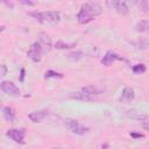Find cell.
<instances>
[{
    "instance_id": "cell-1",
    "label": "cell",
    "mask_w": 149,
    "mask_h": 149,
    "mask_svg": "<svg viewBox=\"0 0 149 149\" xmlns=\"http://www.w3.org/2000/svg\"><path fill=\"white\" fill-rule=\"evenodd\" d=\"M100 13H101V6L98 2H85L81 5L80 10L77 14V20L79 23L85 24L94 20V17L98 16Z\"/></svg>"
},
{
    "instance_id": "cell-2",
    "label": "cell",
    "mask_w": 149,
    "mask_h": 149,
    "mask_svg": "<svg viewBox=\"0 0 149 149\" xmlns=\"http://www.w3.org/2000/svg\"><path fill=\"white\" fill-rule=\"evenodd\" d=\"M30 16L37 20L41 23H50L52 26L57 24L61 20V15L56 10H48V12H30Z\"/></svg>"
},
{
    "instance_id": "cell-3",
    "label": "cell",
    "mask_w": 149,
    "mask_h": 149,
    "mask_svg": "<svg viewBox=\"0 0 149 149\" xmlns=\"http://www.w3.org/2000/svg\"><path fill=\"white\" fill-rule=\"evenodd\" d=\"M65 125L66 127L73 133V134H77V135H84L86 132H87V128L84 127L79 121L77 120H72V119H68L65 121Z\"/></svg>"
},
{
    "instance_id": "cell-4",
    "label": "cell",
    "mask_w": 149,
    "mask_h": 149,
    "mask_svg": "<svg viewBox=\"0 0 149 149\" xmlns=\"http://www.w3.org/2000/svg\"><path fill=\"white\" fill-rule=\"evenodd\" d=\"M42 54H43L42 47H41V44L38 43V41H36V42H34V43L31 44L30 49H29L28 52H27V56H28L33 62H40Z\"/></svg>"
},
{
    "instance_id": "cell-5",
    "label": "cell",
    "mask_w": 149,
    "mask_h": 149,
    "mask_svg": "<svg viewBox=\"0 0 149 149\" xmlns=\"http://www.w3.org/2000/svg\"><path fill=\"white\" fill-rule=\"evenodd\" d=\"M1 90L8 94V95H12V97H17L20 95V90L16 87V85L9 80H2L1 81Z\"/></svg>"
},
{
    "instance_id": "cell-6",
    "label": "cell",
    "mask_w": 149,
    "mask_h": 149,
    "mask_svg": "<svg viewBox=\"0 0 149 149\" xmlns=\"http://www.w3.org/2000/svg\"><path fill=\"white\" fill-rule=\"evenodd\" d=\"M106 6H108L111 9H115L119 14H127L128 13V6L125 1H116V0H111L106 1Z\"/></svg>"
},
{
    "instance_id": "cell-7",
    "label": "cell",
    "mask_w": 149,
    "mask_h": 149,
    "mask_svg": "<svg viewBox=\"0 0 149 149\" xmlns=\"http://www.w3.org/2000/svg\"><path fill=\"white\" fill-rule=\"evenodd\" d=\"M7 136H9L14 142L16 143H24V135H26V132L24 129H9L7 130Z\"/></svg>"
},
{
    "instance_id": "cell-8",
    "label": "cell",
    "mask_w": 149,
    "mask_h": 149,
    "mask_svg": "<svg viewBox=\"0 0 149 149\" xmlns=\"http://www.w3.org/2000/svg\"><path fill=\"white\" fill-rule=\"evenodd\" d=\"M38 43H40L41 47H42L43 54H48V52L51 50V40H50V37H49L48 34L41 33V34L38 35Z\"/></svg>"
},
{
    "instance_id": "cell-9",
    "label": "cell",
    "mask_w": 149,
    "mask_h": 149,
    "mask_svg": "<svg viewBox=\"0 0 149 149\" xmlns=\"http://www.w3.org/2000/svg\"><path fill=\"white\" fill-rule=\"evenodd\" d=\"M120 59H122V57H120L118 54H115V52H113V51H107V52L105 54V56L102 57L101 63H102L104 65H106V66H109V65H112L115 61H120Z\"/></svg>"
},
{
    "instance_id": "cell-10",
    "label": "cell",
    "mask_w": 149,
    "mask_h": 149,
    "mask_svg": "<svg viewBox=\"0 0 149 149\" xmlns=\"http://www.w3.org/2000/svg\"><path fill=\"white\" fill-rule=\"evenodd\" d=\"M47 115H48V111H45V109H38V111H34V112L29 113V114H28V118H29L33 122H40V121H42Z\"/></svg>"
},
{
    "instance_id": "cell-11",
    "label": "cell",
    "mask_w": 149,
    "mask_h": 149,
    "mask_svg": "<svg viewBox=\"0 0 149 149\" xmlns=\"http://www.w3.org/2000/svg\"><path fill=\"white\" fill-rule=\"evenodd\" d=\"M135 97V93H134V90L132 87H125L122 93H121V97H120V101L122 102H128V101H132Z\"/></svg>"
},
{
    "instance_id": "cell-12",
    "label": "cell",
    "mask_w": 149,
    "mask_h": 149,
    "mask_svg": "<svg viewBox=\"0 0 149 149\" xmlns=\"http://www.w3.org/2000/svg\"><path fill=\"white\" fill-rule=\"evenodd\" d=\"M70 98L76 99V100H81V101H90V100L93 99L92 95H90V94H87V93H85V92H83V91L72 92V93L70 94Z\"/></svg>"
},
{
    "instance_id": "cell-13",
    "label": "cell",
    "mask_w": 149,
    "mask_h": 149,
    "mask_svg": "<svg viewBox=\"0 0 149 149\" xmlns=\"http://www.w3.org/2000/svg\"><path fill=\"white\" fill-rule=\"evenodd\" d=\"M127 115L130 118V119H134V120H139V121H148L149 120V115L144 114V113H141V112H136V111H129L127 113Z\"/></svg>"
},
{
    "instance_id": "cell-14",
    "label": "cell",
    "mask_w": 149,
    "mask_h": 149,
    "mask_svg": "<svg viewBox=\"0 0 149 149\" xmlns=\"http://www.w3.org/2000/svg\"><path fill=\"white\" fill-rule=\"evenodd\" d=\"M135 30L139 33H149V20H142L135 24Z\"/></svg>"
},
{
    "instance_id": "cell-15",
    "label": "cell",
    "mask_w": 149,
    "mask_h": 149,
    "mask_svg": "<svg viewBox=\"0 0 149 149\" xmlns=\"http://www.w3.org/2000/svg\"><path fill=\"white\" fill-rule=\"evenodd\" d=\"M2 115H3V118H5L7 121H9V122L14 121V119H15V112H14V109H13L12 107H9V106L3 107V109H2Z\"/></svg>"
},
{
    "instance_id": "cell-16",
    "label": "cell",
    "mask_w": 149,
    "mask_h": 149,
    "mask_svg": "<svg viewBox=\"0 0 149 149\" xmlns=\"http://www.w3.org/2000/svg\"><path fill=\"white\" fill-rule=\"evenodd\" d=\"M81 91L83 92H85V93H87V94H90V95H93V94H100L102 91H104V88H101V87H98V86H85V87H83L81 88Z\"/></svg>"
},
{
    "instance_id": "cell-17",
    "label": "cell",
    "mask_w": 149,
    "mask_h": 149,
    "mask_svg": "<svg viewBox=\"0 0 149 149\" xmlns=\"http://www.w3.org/2000/svg\"><path fill=\"white\" fill-rule=\"evenodd\" d=\"M132 44L134 45L135 49H140V50H143V49H147L149 47V42L147 40H139L136 42H132Z\"/></svg>"
},
{
    "instance_id": "cell-18",
    "label": "cell",
    "mask_w": 149,
    "mask_h": 149,
    "mask_svg": "<svg viewBox=\"0 0 149 149\" xmlns=\"http://www.w3.org/2000/svg\"><path fill=\"white\" fill-rule=\"evenodd\" d=\"M83 56H84V54L81 51H72L68 55V58L71 61H79L83 58Z\"/></svg>"
},
{
    "instance_id": "cell-19",
    "label": "cell",
    "mask_w": 149,
    "mask_h": 149,
    "mask_svg": "<svg viewBox=\"0 0 149 149\" xmlns=\"http://www.w3.org/2000/svg\"><path fill=\"white\" fill-rule=\"evenodd\" d=\"M74 45L76 44H73V43H64L63 41H58V42H56L55 48L56 49H70V48H72Z\"/></svg>"
},
{
    "instance_id": "cell-20",
    "label": "cell",
    "mask_w": 149,
    "mask_h": 149,
    "mask_svg": "<svg viewBox=\"0 0 149 149\" xmlns=\"http://www.w3.org/2000/svg\"><path fill=\"white\" fill-rule=\"evenodd\" d=\"M133 72L136 73V74H141L143 72H146V65L144 64H136L133 66Z\"/></svg>"
},
{
    "instance_id": "cell-21",
    "label": "cell",
    "mask_w": 149,
    "mask_h": 149,
    "mask_svg": "<svg viewBox=\"0 0 149 149\" xmlns=\"http://www.w3.org/2000/svg\"><path fill=\"white\" fill-rule=\"evenodd\" d=\"M45 78H63V74L62 73H58L56 71H52V70H49L45 72Z\"/></svg>"
},
{
    "instance_id": "cell-22",
    "label": "cell",
    "mask_w": 149,
    "mask_h": 149,
    "mask_svg": "<svg viewBox=\"0 0 149 149\" xmlns=\"http://www.w3.org/2000/svg\"><path fill=\"white\" fill-rule=\"evenodd\" d=\"M130 136H132V137H135V139H140V137H143V134H139V133H130Z\"/></svg>"
},
{
    "instance_id": "cell-23",
    "label": "cell",
    "mask_w": 149,
    "mask_h": 149,
    "mask_svg": "<svg viewBox=\"0 0 149 149\" xmlns=\"http://www.w3.org/2000/svg\"><path fill=\"white\" fill-rule=\"evenodd\" d=\"M142 127H143L144 129L149 130V120H148V121H143V122H142Z\"/></svg>"
},
{
    "instance_id": "cell-24",
    "label": "cell",
    "mask_w": 149,
    "mask_h": 149,
    "mask_svg": "<svg viewBox=\"0 0 149 149\" xmlns=\"http://www.w3.org/2000/svg\"><path fill=\"white\" fill-rule=\"evenodd\" d=\"M24 69H21V74H20V81H23V79H24Z\"/></svg>"
},
{
    "instance_id": "cell-25",
    "label": "cell",
    "mask_w": 149,
    "mask_h": 149,
    "mask_svg": "<svg viewBox=\"0 0 149 149\" xmlns=\"http://www.w3.org/2000/svg\"><path fill=\"white\" fill-rule=\"evenodd\" d=\"M21 3H23V5H29V6H34V5H35V2H33V1H21Z\"/></svg>"
},
{
    "instance_id": "cell-26",
    "label": "cell",
    "mask_w": 149,
    "mask_h": 149,
    "mask_svg": "<svg viewBox=\"0 0 149 149\" xmlns=\"http://www.w3.org/2000/svg\"><path fill=\"white\" fill-rule=\"evenodd\" d=\"M1 69H2V72H1V76H5L6 74V72H7V69H6V65H1Z\"/></svg>"
}]
</instances>
